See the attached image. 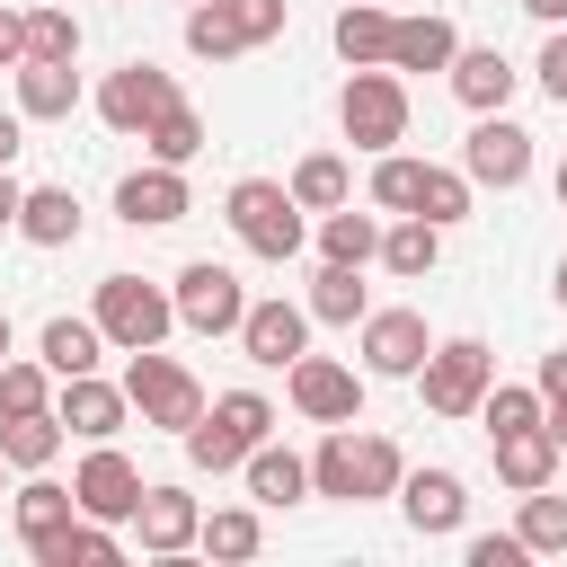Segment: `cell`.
<instances>
[{"instance_id": "obj_8", "label": "cell", "mask_w": 567, "mask_h": 567, "mask_svg": "<svg viewBox=\"0 0 567 567\" xmlns=\"http://www.w3.org/2000/svg\"><path fill=\"white\" fill-rule=\"evenodd\" d=\"M124 399H133L142 425H159V434H186V425L204 416V381H195L177 354H159V346L124 354Z\"/></svg>"}, {"instance_id": "obj_42", "label": "cell", "mask_w": 567, "mask_h": 567, "mask_svg": "<svg viewBox=\"0 0 567 567\" xmlns=\"http://www.w3.org/2000/svg\"><path fill=\"white\" fill-rule=\"evenodd\" d=\"M27 53L35 62H80V18L71 9H27Z\"/></svg>"}, {"instance_id": "obj_23", "label": "cell", "mask_w": 567, "mask_h": 567, "mask_svg": "<svg viewBox=\"0 0 567 567\" xmlns=\"http://www.w3.org/2000/svg\"><path fill=\"white\" fill-rule=\"evenodd\" d=\"M461 53V27L443 9H416V18H390V71H443Z\"/></svg>"}, {"instance_id": "obj_10", "label": "cell", "mask_w": 567, "mask_h": 567, "mask_svg": "<svg viewBox=\"0 0 567 567\" xmlns=\"http://www.w3.org/2000/svg\"><path fill=\"white\" fill-rule=\"evenodd\" d=\"M284 399H292V416H310V425H354V416H363V372L301 346V354L284 363Z\"/></svg>"}, {"instance_id": "obj_43", "label": "cell", "mask_w": 567, "mask_h": 567, "mask_svg": "<svg viewBox=\"0 0 567 567\" xmlns=\"http://www.w3.org/2000/svg\"><path fill=\"white\" fill-rule=\"evenodd\" d=\"M532 80L549 89V106H567V27H549V35H540V62H532Z\"/></svg>"}, {"instance_id": "obj_1", "label": "cell", "mask_w": 567, "mask_h": 567, "mask_svg": "<svg viewBox=\"0 0 567 567\" xmlns=\"http://www.w3.org/2000/svg\"><path fill=\"white\" fill-rule=\"evenodd\" d=\"M399 470H408V452L354 416V425H328V434H319V452H310V496H328V505H363V496H390Z\"/></svg>"}, {"instance_id": "obj_24", "label": "cell", "mask_w": 567, "mask_h": 567, "mask_svg": "<svg viewBox=\"0 0 567 567\" xmlns=\"http://www.w3.org/2000/svg\"><path fill=\"white\" fill-rule=\"evenodd\" d=\"M35 354H44V372H53V381H71V372H97V363H106V328H97V319H71V310H53V319L35 328Z\"/></svg>"}, {"instance_id": "obj_48", "label": "cell", "mask_w": 567, "mask_h": 567, "mask_svg": "<svg viewBox=\"0 0 567 567\" xmlns=\"http://www.w3.org/2000/svg\"><path fill=\"white\" fill-rule=\"evenodd\" d=\"M540 425H549V443L567 452V390H558V399H540Z\"/></svg>"}, {"instance_id": "obj_18", "label": "cell", "mask_w": 567, "mask_h": 567, "mask_svg": "<svg viewBox=\"0 0 567 567\" xmlns=\"http://www.w3.org/2000/svg\"><path fill=\"white\" fill-rule=\"evenodd\" d=\"M53 416L80 434V443H106V434H124V416H133V399H124V381H97V372H71V381H53Z\"/></svg>"}, {"instance_id": "obj_2", "label": "cell", "mask_w": 567, "mask_h": 567, "mask_svg": "<svg viewBox=\"0 0 567 567\" xmlns=\"http://www.w3.org/2000/svg\"><path fill=\"white\" fill-rule=\"evenodd\" d=\"M266 434H275V399H266V390H213V399H204V416H195L177 443H186V461H195V470H213V478H221V470H239Z\"/></svg>"}, {"instance_id": "obj_44", "label": "cell", "mask_w": 567, "mask_h": 567, "mask_svg": "<svg viewBox=\"0 0 567 567\" xmlns=\"http://www.w3.org/2000/svg\"><path fill=\"white\" fill-rule=\"evenodd\" d=\"M523 558H532V549H523L514 532H478V540H470V567H523Z\"/></svg>"}, {"instance_id": "obj_35", "label": "cell", "mask_w": 567, "mask_h": 567, "mask_svg": "<svg viewBox=\"0 0 567 567\" xmlns=\"http://www.w3.org/2000/svg\"><path fill=\"white\" fill-rule=\"evenodd\" d=\"M372 248H381V213H354V195H346L337 213H319V257H337V266H372Z\"/></svg>"}, {"instance_id": "obj_26", "label": "cell", "mask_w": 567, "mask_h": 567, "mask_svg": "<svg viewBox=\"0 0 567 567\" xmlns=\"http://www.w3.org/2000/svg\"><path fill=\"white\" fill-rule=\"evenodd\" d=\"M9 230H18L27 248H71V239H80V195H71V186H27Z\"/></svg>"}, {"instance_id": "obj_45", "label": "cell", "mask_w": 567, "mask_h": 567, "mask_svg": "<svg viewBox=\"0 0 567 567\" xmlns=\"http://www.w3.org/2000/svg\"><path fill=\"white\" fill-rule=\"evenodd\" d=\"M27 62V9H0V71Z\"/></svg>"}, {"instance_id": "obj_38", "label": "cell", "mask_w": 567, "mask_h": 567, "mask_svg": "<svg viewBox=\"0 0 567 567\" xmlns=\"http://www.w3.org/2000/svg\"><path fill=\"white\" fill-rule=\"evenodd\" d=\"M470 204H478L470 168H443V159H425V195H416V213H425L434 230H452V221H470Z\"/></svg>"}, {"instance_id": "obj_17", "label": "cell", "mask_w": 567, "mask_h": 567, "mask_svg": "<svg viewBox=\"0 0 567 567\" xmlns=\"http://www.w3.org/2000/svg\"><path fill=\"white\" fill-rule=\"evenodd\" d=\"M195 195H186V168H168V159H142V168H124L115 177V221H133V230H159V221H177Z\"/></svg>"}, {"instance_id": "obj_16", "label": "cell", "mask_w": 567, "mask_h": 567, "mask_svg": "<svg viewBox=\"0 0 567 567\" xmlns=\"http://www.w3.org/2000/svg\"><path fill=\"white\" fill-rule=\"evenodd\" d=\"M230 337H239V354H248V363H275V372H284V363L310 346V310H301V301H284V292H266V301H248V310H239V328H230Z\"/></svg>"}, {"instance_id": "obj_41", "label": "cell", "mask_w": 567, "mask_h": 567, "mask_svg": "<svg viewBox=\"0 0 567 567\" xmlns=\"http://www.w3.org/2000/svg\"><path fill=\"white\" fill-rule=\"evenodd\" d=\"M9 408H53L44 354H0V416H9Z\"/></svg>"}, {"instance_id": "obj_28", "label": "cell", "mask_w": 567, "mask_h": 567, "mask_svg": "<svg viewBox=\"0 0 567 567\" xmlns=\"http://www.w3.org/2000/svg\"><path fill=\"white\" fill-rule=\"evenodd\" d=\"M239 478H248V496H257V505H301V496H310V461H301L292 443H275V434L239 461Z\"/></svg>"}, {"instance_id": "obj_22", "label": "cell", "mask_w": 567, "mask_h": 567, "mask_svg": "<svg viewBox=\"0 0 567 567\" xmlns=\"http://www.w3.org/2000/svg\"><path fill=\"white\" fill-rule=\"evenodd\" d=\"M62 443H71V425H62L53 408H9V416H0V461H9L18 478H27V470H53Z\"/></svg>"}, {"instance_id": "obj_29", "label": "cell", "mask_w": 567, "mask_h": 567, "mask_svg": "<svg viewBox=\"0 0 567 567\" xmlns=\"http://www.w3.org/2000/svg\"><path fill=\"white\" fill-rule=\"evenodd\" d=\"M434 257H443V230L425 221V213H390L381 221V248H372V266H390V275H434Z\"/></svg>"}, {"instance_id": "obj_37", "label": "cell", "mask_w": 567, "mask_h": 567, "mask_svg": "<svg viewBox=\"0 0 567 567\" xmlns=\"http://www.w3.org/2000/svg\"><path fill=\"white\" fill-rule=\"evenodd\" d=\"M514 540H523L532 558H567V496H549V487H523Z\"/></svg>"}, {"instance_id": "obj_15", "label": "cell", "mask_w": 567, "mask_h": 567, "mask_svg": "<svg viewBox=\"0 0 567 567\" xmlns=\"http://www.w3.org/2000/svg\"><path fill=\"white\" fill-rule=\"evenodd\" d=\"M399 514H408V532L416 540H443V532H461V514H470V487H461V470H443V461H425V470H399Z\"/></svg>"}, {"instance_id": "obj_46", "label": "cell", "mask_w": 567, "mask_h": 567, "mask_svg": "<svg viewBox=\"0 0 567 567\" xmlns=\"http://www.w3.org/2000/svg\"><path fill=\"white\" fill-rule=\"evenodd\" d=\"M532 381H540V399H558V390H567V346H549V354L532 363Z\"/></svg>"}, {"instance_id": "obj_34", "label": "cell", "mask_w": 567, "mask_h": 567, "mask_svg": "<svg viewBox=\"0 0 567 567\" xmlns=\"http://www.w3.org/2000/svg\"><path fill=\"white\" fill-rule=\"evenodd\" d=\"M142 151H151V159H168V168H186V159L204 151V106H195V97L159 106V115L142 124Z\"/></svg>"}, {"instance_id": "obj_51", "label": "cell", "mask_w": 567, "mask_h": 567, "mask_svg": "<svg viewBox=\"0 0 567 567\" xmlns=\"http://www.w3.org/2000/svg\"><path fill=\"white\" fill-rule=\"evenodd\" d=\"M549 292H558V310H567V257H558V275H549Z\"/></svg>"}, {"instance_id": "obj_20", "label": "cell", "mask_w": 567, "mask_h": 567, "mask_svg": "<svg viewBox=\"0 0 567 567\" xmlns=\"http://www.w3.org/2000/svg\"><path fill=\"white\" fill-rule=\"evenodd\" d=\"M443 80H452V97H461L470 115H496V106L514 97V80H523V71H514L496 44H461V53L443 62Z\"/></svg>"}, {"instance_id": "obj_31", "label": "cell", "mask_w": 567, "mask_h": 567, "mask_svg": "<svg viewBox=\"0 0 567 567\" xmlns=\"http://www.w3.org/2000/svg\"><path fill=\"white\" fill-rule=\"evenodd\" d=\"M284 186H292V204H301V213H337V204L354 195V168H346V151H301Z\"/></svg>"}, {"instance_id": "obj_40", "label": "cell", "mask_w": 567, "mask_h": 567, "mask_svg": "<svg viewBox=\"0 0 567 567\" xmlns=\"http://www.w3.org/2000/svg\"><path fill=\"white\" fill-rule=\"evenodd\" d=\"M478 416H487V434H514V425H540V381H487V399H478Z\"/></svg>"}, {"instance_id": "obj_13", "label": "cell", "mask_w": 567, "mask_h": 567, "mask_svg": "<svg viewBox=\"0 0 567 567\" xmlns=\"http://www.w3.org/2000/svg\"><path fill=\"white\" fill-rule=\"evenodd\" d=\"M363 328V381H408L416 363H425V346H434V328H425V310H363L354 319Z\"/></svg>"}, {"instance_id": "obj_12", "label": "cell", "mask_w": 567, "mask_h": 567, "mask_svg": "<svg viewBox=\"0 0 567 567\" xmlns=\"http://www.w3.org/2000/svg\"><path fill=\"white\" fill-rule=\"evenodd\" d=\"M461 168H470V186H523L532 177V133L496 106V115H470V142H461Z\"/></svg>"}, {"instance_id": "obj_52", "label": "cell", "mask_w": 567, "mask_h": 567, "mask_svg": "<svg viewBox=\"0 0 567 567\" xmlns=\"http://www.w3.org/2000/svg\"><path fill=\"white\" fill-rule=\"evenodd\" d=\"M0 354H18V328H9V310H0Z\"/></svg>"}, {"instance_id": "obj_11", "label": "cell", "mask_w": 567, "mask_h": 567, "mask_svg": "<svg viewBox=\"0 0 567 567\" xmlns=\"http://www.w3.org/2000/svg\"><path fill=\"white\" fill-rule=\"evenodd\" d=\"M168 301H177V328H195V337H230L239 310H248V284H239L230 266H213V257H186L177 284H168Z\"/></svg>"}, {"instance_id": "obj_19", "label": "cell", "mask_w": 567, "mask_h": 567, "mask_svg": "<svg viewBox=\"0 0 567 567\" xmlns=\"http://www.w3.org/2000/svg\"><path fill=\"white\" fill-rule=\"evenodd\" d=\"M195 523H204V505H195L186 487H168V478H142V505H133V540H142L151 558H177V549H195Z\"/></svg>"}, {"instance_id": "obj_21", "label": "cell", "mask_w": 567, "mask_h": 567, "mask_svg": "<svg viewBox=\"0 0 567 567\" xmlns=\"http://www.w3.org/2000/svg\"><path fill=\"white\" fill-rule=\"evenodd\" d=\"M27 558H35V567H115V558H124V540H115V523L71 514V523H53L44 540H27Z\"/></svg>"}, {"instance_id": "obj_33", "label": "cell", "mask_w": 567, "mask_h": 567, "mask_svg": "<svg viewBox=\"0 0 567 567\" xmlns=\"http://www.w3.org/2000/svg\"><path fill=\"white\" fill-rule=\"evenodd\" d=\"M80 514V496L62 487V478H44V470H27V487H9V523H18V540H44L53 523H71Z\"/></svg>"}, {"instance_id": "obj_25", "label": "cell", "mask_w": 567, "mask_h": 567, "mask_svg": "<svg viewBox=\"0 0 567 567\" xmlns=\"http://www.w3.org/2000/svg\"><path fill=\"white\" fill-rule=\"evenodd\" d=\"M9 89H18V115H27V124H53V115L80 106V71H71V62H35V53H27V62L9 71Z\"/></svg>"}, {"instance_id": "obj_9", "label": "cell", "mask_w": 567, "mask_h": 567, "mask_svg": "<svg viewBox=\"0 0 567 567\" xmlns=\"http://www.w3.org/2000/svg\"><path fill=\"white\" fill-rule=\"evenodd\" d=\"M177 97H186V89H177V71H159L151 53H133V62H115V71L97 80V97H89V106H97V124H106V133L142 142V124H151L159 106H177Z\"/></svg>"}, {"instance_id": "obj_50", "label": "cell", "mask_w": 567, "mask_h": 567, "mask_svg": "<svg viewBox=\"0 0 567 567\" xmlns=\"http://www.w3.org/2000/svg\"><path fill=\"white\" fill-rule=\"evenodd\" d=\"M523 9H532L540 27H567V0H523Z\"/></svg>"}, {"instance_id": "obj_30", "label": "cell", "mask_w": 567, "mask_h": 567, "mask_svg": "<svg viewBox=\"0 0 567 567\" xmlns=\"http://www.w3.org/2000/svg\"><path fill=\"white\" fill-rule=\"evenodd\" d=\"M328 44H337L346 71H354V62H390V9H381V0H346L337 27H328Z\"/></svg>"}, {"instance_id": "obj_3", "label": "cell", "mask_w": 567, "mask_h": 567, "mask_svg": "<svg viewBox=\"0 0 567 567\" xmlns=\"http://www.w3.org/2000/svg\"><path fill=\"white\" fill-rule=\"evenodd\" d=\"M337 133L372 159V151H399L408 142V71L390 62H354L346 89H337Z\"/></svg>"}, {"instance_id": "obj_4", "label": "cell", "mask_w": 567, "mask_h": 567, "mask_svg": "<svg viewBox=\"0 0 567 567\" xmlns=\"http://www.w3.org/2000/svg\"><path fill=\"white\" fill-rule=\"evenodd\" d=\"M221 221H230V239L248 248V257H301V239H310V221H301V204H292V186L284 177H239L230 195H221Z\"/></svg>"}, {"instance_id": "obj_53", "label": "cell", "mask_w": 567, "mask_h": 567, "mask_svg": "<svg viewBox=\"0 0 567 567\" xmlns=\"http://www.w3.org/2000/svg\"><path fill=\"white\" fill-rule=\"evenodd\" d=\"M549 186H558V204H567V159H558V177H549Z\"/></svg>"}, {"instance_id": "obj_54", "label": "cell", "mask_w": 567, "mask_h": 567, "mask_svg": "<svg viewBox=\"0 0 567 567\" xmlns=\"http://www.w3.org/2000/svg\"><path fill=\"white\" fill-rule=\"evenodd\" d=\"M0 496H9V461H0Z\"/></svg>"}, {"instance_id": "obj_14", "label": "cell", "mask_w": 567, "mask_h": 567, "mask_svg": "<svg viewBox=\"0 0 567 567\" xmlns=\"http://www.w3.org/2000/svg\"><path fill=\"white\" fill-rule=\"evenodd\" d=\"M71 496H80V514H97V523H133V505H142V470H133V452H115V434L89 443L80 470H71Z\"/></svg>"}, {"instance_id": "obj_6", "label": "cell", "mask_w": 567, "mask_h": 567, "mask_svg": "<svg viewBox=\"0 0 567 567\" xmlns=\"http://www.w3.org/2000/svg\"><path fill=\"white\" fill-rule=\"evenodd\" d=\"M292 18V0H186V53L204 62H239L257 44H275Z\"/></svg>"}, {"instance_id": "obj_7", "label": "cell", "mask_w": 567, "mask_h": 567, "mask_svg": "<svg viewBox=\"0 0 567 567\" xmlns=\"http://www.w3.org/2000/svg\"><path fill=\"white\" fill-rule=\"evenodd\" d=\"M408 381L425 390L434 416H478V399H487V381H496V354H487V337H434Z\"/></svg>"}, {"instance_id": "obj_39", "label": "cell", "mask_w": 567, "mask_h": 567, "mask_svg": "<svg viewBox=\"0 0 567 567\" xmlns=\"http://www.w3.org/2000/svg\"><path fill=\"white\" fill-rule=\"evenodd\" d=\"M416 195H425V159L372 151V204H381V213H416Z\"/></svg>"}, {"instance_id": "obj_5", "label": "cell", "mask_w": 567, "mask_h": 567, "mask_svg": "<svg viewBox=\"0 0 567 567\" xmlns=\"http://www.w3.org/2000/svg\"><path fill=\"white\" fill-rule=\"evenodd\" d=\"M89 319L106 328V346H115V354H142V346H168L177 301H168V284H151V275H97Z\"/></svg>"}, {"instance_id": "obj_49", "label": "cell", "mask_w": 567, "mask_h": 567, "mask_svg": "<svg viewBox=\"0 0 567 567\" xmlns=\"http://www.w3.org/2000/svg\"><path fill=\"white\" fill-rule=\"evenodd\" d=\"M18 195H27V186H18V177H9V168H0V230H9V221H18Z\"/></svg>"}, {"instance_id": "obj_36", "label": "cell", "mask_w": 567, "mask_h": 567, "mask_svg": "<svg viewBox=\"0 0 567 567\" xmlns=\"http://www.w3.org/2000/svg\"><path fill=\"white\" fill-rule=\"evenodd\" d=\"M195 549H213V558H257V549H266L257 505H213V514L195 523Z\"/></svg>"}, {"instance_id": "obj_27", "label": "cell", "mask_w": 567, "mask_h": 567, "mask_svg": "<svg viewBox=\"0 0 567 567\" xmlns=\"http://www.w3.org/2000/svg\"><path fill=\"white\" fill-rule=\"evenodd\" d=\"M487 443H496V478H505L514 496H523V487H549L558 461H567V452L549 443V425H514V434H487Z\"/></svg>"}, {"instance_id": "obj_32", "label": "cell", "mask_w": 567, "mask_h": 567, "mask_svg": "<svg viewBox=\"0 0 567 567\" xmlns=\"http://www.w3.org/2000/svg\"><path fill=\"white\" fill-rule=\"evenodd\" d=\"M310 319H328V328H354L363 310H372V292H363V266H337V257H319V275H310V301H301Z\"/></svg>"}, {"instance_id": "obj_47", "label": "cell", "mask_w": 567, "mask_h": 567, "mask_svg": "<svg viewBox=\"0 0 567 567\" xmlns=\"http://www.w3.org/2000/svg\"><path fill=\"white\" fill-rule=\"evenodd\" d=\"M18 151H27V115H18V106H0V168H9Z\"/></svg>"}]
</instances>
